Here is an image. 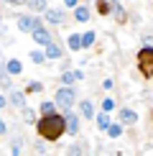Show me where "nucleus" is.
Here are the masks:
<instances>
[{
  "mask_svg": "<svg viewBox=\"0 0 153 156\" xmlns=\"http://www.w3.org/2000/svg\"><path fill=\"white\" fill-rule=\"evenodd\" d=\"M112 3H117V0H112Z\"/></svg>",
  "mask_w": 153,
  "mask_h": 156,
  "instance_id": "72a5a7b5",
  "label": "nucleus"
},
{
  "mask_svg": "<svg viewBox=\"0 0 153 156\" xmlns=\"http://www.w3.org/2000/svg\"><path fill=\"white\" fill-rule=\"evenodd\" d=\"M41 115H54L56 113V102H41Z\"/></svg>",
  "mask_w": 153,
  "mask_h": 156,
  "instance_id": "f3484780",
  "label": "nucleus"
},
{
  "mask_svg": "<svg viewBox=\"0 0 153 156\" xmlns=\"http://www.w3.org/2000/svg\"><path fill=\"white\" fill-rule=\"evenodd\" d=\"M10 105L15 108H25V95L18 92V90H10Z\"/></svg>",
  "mask_w": 153,
  "mask_h": 156,
  "instance_id": "9b49d317",
  "label": "nucleus"
},
{
  "mask_svg": "<svg viewBox=\"0 0 153 156\" xmlns=\"http://www.w3.org/2000/svg\"><path fill=\"white\" fill-rule=\"evenodd\" d=\"M31 59H33L36 64H43L46 62V54H43V51H31Z\"/></svg>",
  "mask_w": 153,
  "mask_h": 156,
  "instance_id": "5701e85b",
  "label": "nucleus"
},
{
  "mask_svg": "<svg viewBox=\"0 0 153 156\" xmlns=\"http://www.w3.org/2000/svg\"><path fill=\"white\" fill-rule=\"evenodd\" d=\"M5 69H8V74H21L23 72V64L18 62V59H10L8 64H5Z\"/></svg>",
  "mask_w": 153,
  "mask_h": 156,
  "instance_id": "4468645a",
  "label": "nucleus"
},
{
  "mask_svg": "<svg viewBox=\"0 0 153 156\" xmlns=\"http://www.w3.org/2000/svg\"><path fill=\"white\" fill-rule=\"evenodd\" d=\"M5 3H8V5H23L25 0H5Z\"/></svg>",
  "mask_w": 153,
  "mask_h": 156,
  "instance_id": "c756f323",
  "label": "nucleus"
},
{
  "mask_svg": "<svg viewBox=\"0 0 153 156\" xmlns=\"http://www.w3.org/2000/svg\"><path fill=\"white\" fill-rule=\"evenodd\" d=\"M5 105H8V97H3V95H0V108H5Z\"/></svg>",
  "mask_w": 153,
  "mask_h": 156,
  "instance_id": "7c9ffc66",
  "label": "nucleus"
},
{
  "mask_svg": "<svg viewBox=\"0 0 153 156\" xmlns=\"http://www.w3.org/2000/svg\"><path fill=\"white\" fill-rule=\"evenodd\" d=\"M112 13H115V18H117L120 23H125L127 13H125V8H123V5H117V3H115V8H112Z\"/></svg>",
  "mask_w": 153,
  "mask_h": 156,
  "instance_id": "aec40b11",
  "label": "nucleus"
},
{
  "mask_svg": "<svg viewBox=\"0 0 153 156\" xmlns=\"http://www.w3.org/2000/svg\"><path fill=\"white\" fill-rule=\"evenodd\" d=\"M138 64L140 67H153V46H143L138 51Z\"/></svg>",
  "mask_w": 153,
  "mask_h": 156,
  "instance_id": "20e7f679",
  "label": "nucleus"
},
{
  "mask_svg": "<svg viewBox=\"0 0 153 156\" xmlns=\"http://www.w3.org/2000/svg\"><path fill=\"white\" fill-rule=\"evenodd\" d=\"M74 18H76L79 23L89 21V8H87V5H76V8H74Z\"/></svg>",
  "mask_w": 153,
  "mask_h": 156,
  "instance_id": "f8f14e48",
  "label": "nucleus"
},
{
  "mask_svg": "<svg viewBox=\"0 0 153 156\" xmlns=\"http://www.w3.org/2000/svg\"><path fill=\"white\" fill-rule=\"evenodd\" d=\"M18 28L25 31V34H33L36 28H41V21L38 18H31V16H21L18 18Z\"/></svg>",
  "mask_w": 153,
  "mask_h": 156,
  "instance_id": "7ed1b4c3",
  "label": "nucleus"
},
{
  "mask_svg": "<svg viewBox=\"0 0 153 156\" xmlns=\"http://www.w3.org/2000/svg\"><path fill=\"white\" fill-rule=\"evenodd\" d=\"M36 131L41 136L43 141H59L61 133L66 131V120H64V115L54 113V115H41V120L36 123Z\"/></svg>",
  "mask_w": 153,
  "mask_h": 156,
  "instance_id": "f257e3e1",
  "label": "nucleus"
},
{
  "mask_svg": "<svg viewBox=\"0 0 153 156\" xmlns=\"http://www.w3.org/2000/svg\"><path fill=\"white\" fill-rule=\"evenodd\" d=\"M64 5H66V8H76V5H79V0H64Z\"/></svg>",
  "mask_w": 153,
  "mask_h": 156,
  "instance_id": "c85d7f7f",
  "label": "nucleus"
},
{
  "mask_svg": "<svg viewBox=\"0 0 153 156\" xmlns=\"http://www.w3.org/2000/svg\"><path fill=\"white\" fill-rule=\"evenodd\" d=\"M13 156H21V148L18 146H13Z\"/></svg>",
  "mask_w": 153,
  "mask_h": 156,
  "instance_id": "473e14b6",
  "label": "nucleus"
},
{
  "mask_svg": "<svg viewBox=\"0 0 153 156\" xmlns=\"http://www.w3.org/2000/svg\"><path fill=\"white\" fill-rule=\"evenodd\" d=\"M66 156H82V146H69Z\"/></svg>",
  "mask_w": 153,
  "mask_h": 156,
  "instance_id": "393cba45",
  "label": "nucleus"
},
{
  "mask_svg": "<svg viewBox=\"0 0 153 156\" xmlns=\"http://www.w3.org/2000/svg\"><path fill=\"white\" fill-rule=\"evenodd\" d=\"M5 131H8V128H5V120L0 118V133H5Z\"/></svg>",
  "mask_w": 153,
  "mask_h": 156,
  "instance_id": "2f4dec72",
  "label": "nucleus"
},
{
  "mask_svg": "<svg viewBox=\"0 0 153 156\" xmlns=\"http://www.w3.org/2000/svg\"><path fill=\"white\" fill-rule=\"evenodd\" d=\"M33 41L38 44V46H49V44H51V34L46 28H36L33 31Z\"/></svg>",
  "mask_w": 153,
  "mask_h": 156,
  "instance_id": "0eeeda50",
  "label": "nucleus"
},
{
  "mask_svg": "<svg viewBox=\"0 0 153 156\" xmlns=\"http://www.w3.org/2000/svg\"><path fill=\"white\" fill-rule=\"evenodd\" d=\"M82 115H84V118H92L94 115V108H92L89 100H82Z\"/></svg>",
  "mask_w": 153,
  "mask_h": 156,
  "instance_id": "412c9836",
  "label": "nucleus"
},
{
  "mask_svg": "<svg viewBox=\"0 0 153 156\" xmlns=\"http://www.w3.org/2000/svg\"><path fill=\"white\" fill-rule=\"evenodd\" d=\"M46 59H61V46H56L54 41L46 46Z\"/></svg>",
  "mask_w": 153,
  "mask_h": 156,
  "instance_id": "ddd939ff",
  "label": "nucleus"
},
{
  "mask_svg": "<svg viewBox=\"0 0 153 156\" xmlns=\"http://www.w3.org/2000/svg\"><path fill=\"white\" fill-rule=\"evenodd\" d=\"M97 128H100V131H107V128H110V118H107V113H100L97 115Z\"/></svg>",
  "mask_w": 153,
  "mask_h": 156,
  "instance_id": "a211bd4d",
  "label": "nucleus"
},
{
  "mask_svg": "<svg viewBox=\"0 0 153 156\" xmlns=\"http://www.w3.org/2000/svg\"><path fill=\"white\" fill-rule=\"evenodd\" d=\"M74 100H76V92L72 87H59V90H56V108H61V113L72 110Z\"/></svg>",
  "mask_w": 153,
  "mask_h": 156,
  "instance_id": "f03ea898",
  "label": "nucleus"
},
{
  "mask_svg": "<svg viewBox=\"0 0 153 156\" xmlns=\"http://www.w3.org/2000/svg\"><path fill=\"white\" fill-rule=\"evenodd\" d=\"M41 90H43L41 82H31V84H28V92H41Z\"/></svg>",
  "mask_w": 153,
  "mask_h": 156,
  "instance_id": "a878e982",
  "label": "nucleus"
},
{
  "mask_svg": "<svg viewBox=\"0 0 153 156\" xmlns=\"http://www.w3.org/2000/svg\"><path fill=\"white\" fill-rule=\"evenodd\" d=\"M120 123H123V126H135L138 123V113L135 110H120Z\"/></svg>",
  "mask_w": 153,
  "mask_h": 156,
  "instance_id": "6e6552de",
  "label": "nucleus"
},
{
  "mask_svg": "<svg viewBox=\"0 0 153 156\" xmlns=\"http://www.w3.org/2000/svg\"><path fill=\"white\" fill-rule=\"evenodd\" d=\"M28 3H31V8H33V10H41V13H46V10H49V8H46L49 0H28Z\"/></svg>",
  "mask_w": 153,
  "mask_h": 156,
  "instance_id": "6ab92c4d",
  "label": "nucleus"
},
{
  "mask_svg": "<svg viewBox=\"0 0 153 156\" xmlns=\"http://www.w3.org/2000/svg\"><path fill=\"white\" fill-rule=\"evenodd\" d=\"M0 84H3V87H10V77H8V69H0Z\"/></svg>",
  "mask_w": 153,
  "mask_h": 156,
  "instance_id": "b1692460",
  "label": "nucleus"
},
{
  "mask_svg": "<svg viewBox=\"0 0 153 156\" xmlns=\"http://www.w3.org/2000/svg\"><path fill=\"white\" fill-rule=\"evenodd\" d=\"M112 108H115V102H112V100H105V102H102V113H110Z\"/></svg>",
  "mask_w": 153,
  "mask_h": 156,
  "instance_id": "bb28decb",
  "label": "nucleus"
},
{
  "mask_svg": "<svg viewBox=\"0 0 153 156\" xmlns=\"http://www.w3.org/2000/svg\"><path fill=\"white\" fill-rule=\"evenodd\" d=\"M120 133H123V123H110V128H107V136H110V138H117Z\"/></svg>",
  "mask_w": 153,
  "mask_h": 156,
  "instance_id": "dca6fc26",
  "label": "nucleus"
},
{
  "mask_svg": "<svg viewBox=\"0 0 153 156\" xmlns=\"http://www.w3.org/2000/svg\"><path fill=\"white\" fill-rule=\"evenodd\" d=\"M43 16H46V21H49V23L64 26V10H61V8H49L46 13H43Z\"/></svg>",
  "mask_w": 153,
  "mask_h": 156,
  "instance_id": "423d86ee",
  "label": "nucleus"
},
{
  "mask_svg": "<svg viewBox=\"0 0 153 156\" xmlns=\"http://www.w3.org/2000/svg\"><path fill=\"white\" fill-rule=\"evenodd\" d=\"M94 44V31H87L84 36H82V49H87V46H92Z\"/></svg>",
  "mask_w": 153,
  "mask_h": 156,
  "instance_id": "4be33fe9",
  "label": "nucleus"
},
{
  "mask_svg": "<svg viewBox=\"0 0 153 156\" xmlns=\"http://www.w3.org/2000/svg\"><path fill=\"white\" fill-rule=\"evenodd\" d=\"M94 5H97V13H100V16H110V13H112V8H115V3H112V0H97Z\"/></svg>",
  "mask_w": 153,
  "mask_h": 156,
  "instance_id": "9d476101",
  "label": "nucleus"
},
{
  "mask_svg": "<svg viewBox=\"0 0 153 156\" xmlns=\"http://www.w3.org/2000/svg\"><path fill=\"white\" fill-rule=\"evenodd\" d=\"M64 120H66V133H79V118H76V115L72 113V110H66V113H64Z\"/></svg>",
  "mask_w": 153,
  "mask_h": 156,
  "instance_id": "39448f33",
  "label": "nucleus"
},
{
  "mask_svg": "<svg viewBox=\"0 0 153 156\" xmlns=\"http://www.w3.org/2000/svg\"><path fill=\"white\" fill-rule=\"evenodd\" d=\"M23 118L28 120V123H33V110H31V108H25V110H23Z\"/></svg>",
  "mask_w": 153,
  "mask_h": 156,
  "instance_id": "cd10ccee",
  "label": "nucleus"
},
{
  "mask_svg": "<svg viewBox=\"0 0 153 156\" xmlns=\"http://www.w3.org/2000/svg\"><path fill=\"white\" fill-rule=\"evenodd\" d=\"M69 49H72V51H79V49H82V36H79V34H72V36H69Z\"/></svg>",
  "mask_w": 153,
  "mask_h": 156,
  "instance_id": "2eb2a0df",
  "label": "nucleus"
},
{
  "mask_svg": "<svg viewBox=\"0 0 153 156\" xmlns=\"http://www.w3.org/2000/svg\"><path fill=\"white\" fill-rule=\"evenodd\" d=\"M76 80H84V72H82V69H76V72H64L61 74V82L66 84V87H69V84H74Z\"/></svg>",
  "mask_w": 153,
  "mask_h": 156,
  "instance_id": "1a4fd4ad",
  "label": "nucleus"
}]
</instances>
